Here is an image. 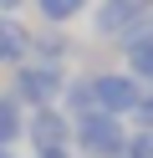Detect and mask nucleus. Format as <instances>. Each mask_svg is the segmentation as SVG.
<instances>
[{
  "mask_svg": "<svg viewBox=\"0 0 153 158\" xmlns=\"http://www.w3.org/2000/svg\"><path fill=\"white\" fill-rule=\"evenodd\" d=\"M66 66H56V61H20V66H10V92L20 97V107H56L61 102V92H66Z\"/></svg>",
  "mask_w": 153,
  "mask_h": 158,
  "instance_id": "obj_1",
  "label": "nucleus"
},
{
  "mask_svg": "<svg viewBox=\"0 0 153 158\" xmlns=\"http://www.w3.org/2000/svg\"><path fill=\"white\" fill-rule=\"evenodd\" d=\"M128 117H112V112H92L82 123H71V153L82 158H122L128 148Z\"/></svg>",
  "mask_w": 153,
  "mask_h": 158,
  "instance_id": "obj_2",
  "label": "nucleus"
},
{
  "mask_svg": "<svg viewBox=\"0 0 153 158\" xmlns=\"http://www.w3.org/2000/svg\"><path fill=\"white\" fill-rule=\"evenodd\" d=\"M92 92H97V112H112V117H133V107L143 102V82L128 66L92 72Z\"/></svg>",
  "mask_w": 153,
  "mask_h": 158,
  "instance_id": "obj_3",
  "label": "nucleus"
},
{
  "mask_svg": "<svg viewBox=\"0 0 153 158\" xmlns=\"http://www.w3.org/2000/svg\"><path fill=\"white\" fill-rule=\"evenodd\" d=\"M31 153H66L71 148V117L61 107H31L26 112V138Z\"/></svg>",
  "mask_w": 153,
  "mask_h": 158,
  "instance_id": "obj_4",
  "label": "nucleus"
},
{
  "mask_svg": "<svg viewBox=\"0 0 153 158\" xmlns=\"http://www.w3.org/2000/svg\"><path fill=\"white\" fill-rule=\"evenodd\" d=\"M143 5H133V0H97V5H92V36H97V41H128V31L133 26L143 21Z\"/></svg>",
  "mask_w": 153,
  "mask_h": 158,
  "instance_id": "obj_5",
  "label": "nucleus"
},
{
  "mask_svg": "<svg viewBox=\"0 0 153 158\" xmlns=\"http://www.w3.org/2000/svg\"><path fill=\"white\" fill-rule=\"evenodd\" d=\"M71 36H66V26H31V46H26V61H56V66H66L71 61Z\"/></svg>",
  "mask_w": 153,
  "mask_h": 158,
  "instance_id": "obj_6",
  "label": "nucleus"
},
{
  "mask_svg": "<svg viewBox=\"0 0 153 158\" xmlns=\"http://www.w3.org/2000/svg\"><path fill=\"white\" fill-rule=\"evenodd\" d=\"M61 112L71 117V123H82V117L97 112V92H92V72H71L66 77V92H61Z\"/></svg>",
  "mask_w": 153,
  "mask_h": 158,
  "instance_id": "obj_7",
  "label": "nucleus"
},
{
  "mask_svg": "<svg viewBox=\"0 0 153 158\" xmlns=\"http://www.w3.org/2000/svg\"><path fill=\"white\" fill-rule=\"evenodd\" d=\"M26 46H31V26L20 15H0V66H20L26 61Z\"/></svg>",
  "mask_w": 153,
  "mask_h": 158,
  "instance_id": "obj_8",
  "label": "nucleus"
},
{
  "mask_svg": "<svg viewBox=\"0 0 153 158\" xmlns=\"http://www.w3.org/2000/svg\"><path fill=\"white\" fill-rule=\"evenodd\" d=\"M20 138H26V107H20V97L10 92H0V148H15Z\"/></svg>",
  "mask_w": 153,
  "mask_h": 158,
  "instance_id": "obj_9",
  "label": "nucleus"
},
{
  "mask_svg": "<svg viewBox=\"0 0 153 158\" xmlns=\"http://www.w3.org/2000/svg\"><path fill=\"white\" fill-rule=\"evenodd\" d=\"M122 56H128V72L138 77L143 87H153V31L138 36V41H128V46H122Z\"/></svg>",
  "mask_w": 153,
  "mask_h": 158,
  "instance_id": "obj_10",
  "label": "nucleus"
},
{
  "mask_svg": "<svg viewBox=\"0 0 153 158\" xmlns=\"http://www.w3.org/2000/svg\"><path fill=\"white\" fill-rule=\"evenodd\" d=\"M36 10L46 26H71L82 10H92V0H36Z\"/></svg>",
  "mask_w": 153,
  "mask_h": 158,
  "instance_id": "obj_11",
  "label": "nucleus"
},
{
  "mask_svg": "<svg viewBox=\"0 0 153 158\" xmlns=\"http://www.w3.org/2000/svg\"><path fill=\"white\" fill-rule=\"evenodd\" d=\"M122 158H153V127H133L128 133V148Z\"/></svg>",
  "mask_w": 153,
  "mask_h": 158,
  "instance_id": "obj_12",
  "label": "nucleus"
},
{
  "mask_svg": "<svg viewBox=\"0 0 153 158\" xmlns=\"http://www.w3.org/2000/svg\"><path fill=\"white\" fill-rule=\"evenodd\" d=\"M128 127H153V87H143V102L133 107V117H128Z\"/></svg>",
  "mask_w": 153,
  "mask_h": 158,
  "instance_id": "obj_13",
  "label": "nucleus"
},
{
  "mask_svg": "<svg viewBox=\"0 0 153 158\" xmlns=\"http://www.w3.org/2000/svg\"><path fill=\"white\" fill-rule=\"evenodd\" d=\"M20 5H26V0H0V15H15Z\"/></svg>",
  "mask_w": 153,
  "mask_h": 158,
  "instance_id": "obj_14",
  "label": "nucleus"
},
{
  "mask_svg": "<svg viewBox=\"0 0 153 158\" xmlns=\"http://www.w3.org/2000/svg\"><path fill=\"white\" fill-rule=\"evenodd\" d=\"M31 158H77V153L66 148V153H31Z\"/></svg>",
  "mask_w": 153,
  "mask_h": 158,
  "instance_id": "obj_15",
  "label": "nucleus"
},
{
  "mask_svg": "<svg viewBox=\"0 0 153 158\" xmlns=\"http://www.w3.org/2000/svg\"><path fill=\"white\" fill-rule=\"evenodd\" d=\"M133 5H143V10H153V0H133Z\"/></svg>",
  "mask_w": 153,
  "mask_h": 158,
  "instance_id": "obj_16",
  "label": "nucleus"
},
{
  "mask_svg": "<svg viewBox=\"0 0 153 158\" xmlns=\"http://www.w3.org/2000/svg\"><path fill=\"white\" fill-rule=\"evenodd\" d=\"M0 158H15V148H0Z\"/></svg>",
  "mask_w": 153,
  "mask_h": 158,
  "instance_id": "obj_17",
  "label": "nucleus"
}]
</instances>
